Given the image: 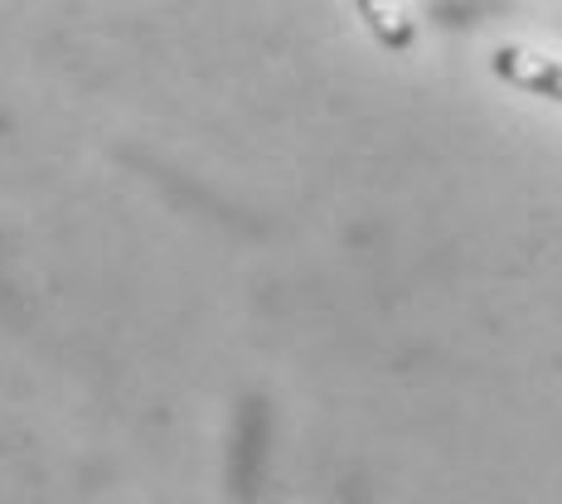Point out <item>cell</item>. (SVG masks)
Segmentation results:
<instances>
[{"mask_svg":"<svg viewBox=\"0 0 562 504\" xmlns=\"http://www.w3.org/2000/svg\"><path fill=\"white\" fill-rule=\"evenodd\" d=\"M490 68H495L499 83L529 92V98H548L562 108V64L558 58H543V54H529V49H514V44H505V49L490 54Z\"/></svg>","mask_w":562,"mask_h":504,"instance_id":"cell-1","label":"cell"}]
</instances>
